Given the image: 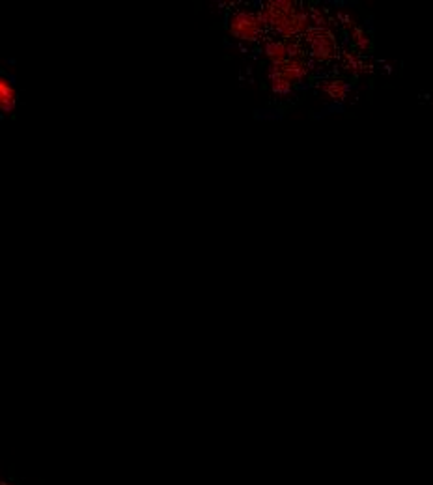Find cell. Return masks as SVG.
Masks as SVG:
<instances>
[{"label": "cell", "instance_id": "obj_1", "mask_svg": "<svg viewBox=\"0 0 433 485\" xmlns=\"http://www.w3.org/2000/svg\"><path fill=\"white\" fill-rule=\"evenodd\" d=\"M260 13L267 30L278 40H299L312 26L308 8L295 0H267Z\"/></svg>", "mask_w": 433, "mask_h": 485}, {"label": "cell", "instance_id": "obj_2", "mask_svg": "<svg viewBox=\"0 0 433 485\" xmlns=\"http://www.w3.org/2000/svg\"><path fill=\"white\" fill-rule=\"evenodd\" d=\"M305 43L306 56L314 65H330L338 62L340 58V40L336 30L332 28H318V26H310L306 30V34L301 38Z\"/></svg>", "mask_w": 433, "mask_h": 485}, {"label": "cell", "instance_id": "obj_3", "mask_svg": "<svg viewBox=\"0 0 433 485\" xmlns=\"http://www.w3.org/2000/svg\"><path fill=\"white\" fill-rule=\"evenodd\" d=\"M228 32L239 43H258L269 34L260 8H236L228 17Z\"/></svg>", "mask_w": 433, "mask_h": 485}, {"label": "cell", "instance_id": "obj_4", "mask_svg": "<svg viewBox=\"0 0 433 485\" xmlns=\"http://www.w3.org/2000/svg\"><path fill=\"white\" fill-rule=\"evenodd\" d=\"M277 67L280 70L284 79H288L293 86H299V84L308 82V79L312 75L314 64L308 60V56H295L288 58L284 64L277 65Z\"/></svg>", "mask_w": 433, "mask_h": 485}, {"label": "cell", "instance_id": "obj_5", "mask_svg": "<svg viewBox=\"0 0 433 485\" xmlns=\"http://www.w3.org/2000/svg\"><path fill=\"white\" fill-rule=\"evenodd\" d=\"M338 64H340V70L344 71L346 75L351 77V79H360V77L370 75V73L374 71V65L370 64L364 56L357 54L351 47H342Z\"/></svg>", "mask_w": 433, "mask_h": 485}, {"label": "cell", "instance_id": "obj_6", "mask_svg": "<svg viewBox=\"0 0 433 485\" xmlns=\"http://www.w3.org/2000/svg\"><path fill=\"white\" fill-rule=\"evenodd\" d=\"M351 84L342 77H327L318 82V93L329 103H344L349 97Z\"/></svg>", "mask_w": 433, "mask_h": 485}, {"label": "cell", "instance_id": "obj_7", "mask_svg": "<svg viewBox=\"0 0 433 485\" xmlns=\"http://www.w3.org/2000/svg\"><path fill=\"white\" fill-rule=\"evenodd\" d=\"M261 54L265 58L269 65H280L288 60V54H286V41L278 40L275 36H267L265 40L261 41Z\"/></svg>", "mask_w": 433, "mask_h": 485}, {"label": "cell", "instance_id": "obj_8", "mask_svg": "<svg viewBox=\"0 0 433 485\" xmlns=\"http://www.w3.org/2000/svg\"><path fill=\"white\" fill-rule=\"evenodd\" d=\"M265 75H267V82H269V90H271V93H275L277 97H284V99L289 97V95H293L295 86L288 81V79H284L282 73H280V70H278L277 65H269Z\"/></svg>", "mask_w": 433, "mask_h": 485}, {"label": "cell", "instance_id": "obj_9", "mask_svg": "<svg viewBox=\"0 0 433 485\" xmlns=\"http://www.w3.org/2000/svg\"><path fill=\"white\" fill-rule=\"evenodd\" d=\"M347 36H349V47H351L357 54L366 56V54L372 52V47H374V43H372V36L366 32V28H364L362 24L357 23L349 32H347Z\"/></svg>", "mask_w": 433, "mask_h": 485}, {"label": "cell", "instance_id": "obj_10", "mask_svg": "<svg viewBox=\"0 0 433 485\" xmlns=\"http://www.w3.org/2000/svg\"><path fill=\"white\" fill-rule=\"evenodd\" d=\"M17 103V92L6 77H0V112H12Z\"/></svg>", "mask_w": 433, "mask_h": 485}, {"label": "cell", "instance_id": "obj_11", "mask_svg": "<svg viewBox=\"0 0 433 485\" xmlns=\"http://www.w3.org/2000/svg\"><path fill=\"white\" fill-rule=\"evenodd\" d=\"M332 17L336 19L338 26H340L344 32H349V30L357 24V19L353 17V13L349 12L347 8H336L335 13H332Z\"/></svg>", "mask_w": 433, "mask_h": 485}]
</instances>
